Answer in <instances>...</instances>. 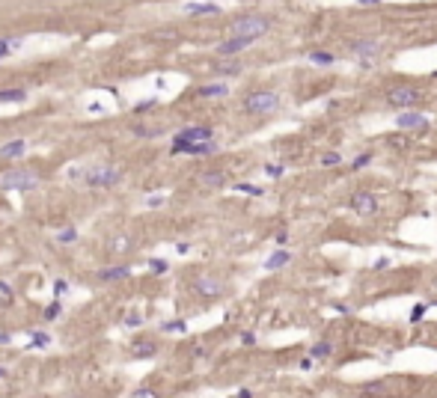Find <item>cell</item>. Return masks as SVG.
<instances>
[{
	"mask_svg": "<svg viewBox=\"0 0 437 398\" xmlns=\"http://www.w3.org/2000/svg\"><path fill=\"white\" fill-rule=\"evenodd\" d=\"M238 71H241V63H235V60H232V63H220V66H217V74H238Z\"/></svg>",
	"mask_w": 437,
	"mask_h": 398,
	"instance_id": "d6986e66",
	"label": "cell"
},
{
	"mask_svg": "<svg viewBox=\"0 0 437 398\" xmlns=\"http://www.w3.org/2000/svg\"><path fill=\"white\" fill-rule=\"evenodd\" d=\"M369 161H372V155H360L357 161H354V164H351V167H354V170H360V167H366Z\"/></svg>",
	"mask_w": 437,
	"mask_h": 398,
	"instance_id": "f1b7e54d",
	"label": "cell"
},
{
	"mask_svg": "<svg viewBox=\"0 0 437 398\" xmlns=\"http://www.w3.org/2000/svg\"><path fill=\"white\" fill-rule=\"evenodd\" d=\"M173 152H182V155H211V152H217V146L211 140H202V143H175Z\"/></svg>",
	"mask_w": 437,
	"mask_h": 398,
	"instance_id": "52a82bcc",
	"label": "cell"
},
{
	"mask_svg": "<svg viewBox=\"0 0 437 398\" xmlns=\"http://www.w3.org/2000/svg\"><path fill=\"white\" fill-rule=\"evenodd\" d=\"M241 342H244V345H256V336H253V333H244Z\"/></svg>",
	"mask_w": 437,
	"mask_h": 398,
	"instance_id": "e575fe53",
	"label": "cell"
},
{
	"mask_svg": "<svg viewBox=\"0 0 437 398\" xmlns=\"http://www.w3.org/2000/svg\"><path fill=\"white\" fill-rule=\"evenodd\" d=\"M310 60H313V63H318V66H330V63H333V54L315 51V54H310Z\"/></svg>",
	"mask_w": 437,
	"mask_h": 398,
	"instance_id": "44dd1931",
	"label": "cell"
},
{
	"mask_svg": "<svg viewBox=\"0 0 437 398\" xmlns=\"http://www.w3.org/2000/svg\"><path fill=\"white\" fill-rule=\"evenodd\" d=\"M24 149H27L24 140H12V143H6V146L0 149V157H18V155H24Z\"/></svg>",
	"mask_w": 437,
	"mask_h": 398,
	"instance_id": "4fadbf2b",
	"label": "cell"
},
{
	"mask_svg": "<svg viewBox=\"0 0 437 398\" xmlns=\"http://www.w3.org/2000/svg\"><path fill=\"white\" fill-rule=\"evenodd\" d=\"M185 12L188 15H217L220 6L217 3H185Z\"/></svg>",
	"mask_w": 437,
	"mask_h": 398,
	"instance_id": "8fae6325",
	"label": "cell"
},
{
	"mask_svg": "<svg viewBox=\"0 0 437 398\" xmlns=\"http://www.w3.org/2000/svg\"><path fill=\"white\" fill-rule=\"evenodd\" d=\"M152 271H155V274H164V271H167V261L155 259V261H152Z\"/></svg>",
	"mask_w": 437,
	"mask_h": 398,
	"instance_id": "f546056e",
	"label": "cell"
},
{
	"mask_svg": "<svg viewBox=\"0 0 437 398\" xmlns=\"http://www.w3.org/2000/svg\"><path fill=\"white\" fill-rule=\"evenodd\" d=\"M271 30V18H265V15H244V18H238L232 27H229V33L232 36H241V39H259V36H265Z\"/></svg>",
	"mask_w": 437,
	"mask_h": 398,
	"instance_id": "6da1fadb",
	"label": "cell"
},
{
	"mask_svg": "<svg viewBox=\"0 0 437 398\" xmlns=\"http://www.w3.org/2000/svg\"><path fill=\"white\" fill-rule=\"evenodd\" d=\"M57 315H60V306H57V303H54V306H48V309H45V318H48V321H51V318H57Z\"/></svg>",
	"mask_w": 437,
	"mask_h": 398,
	"instance_id": "4dcf8cb0",
	"label": "cell"
},
{
	"mask_svg": "<svg viewBox=\"0 0 437 398\" xmlns=\"http://www.w3.org/2000/svg\"><path fill=\"white\" fill-rule=\"evenodd\" d=\"M39 184V178H36L30 170H12V173H6L0 178V188L3 191H30Z\"/></svg>",
	"mask_w": 437,
	"mask_h": 398,
	"instance_id": "277c9868",
	"label": "cell"
},
{
	"mask_svg": "<svg viewBox=\"0 0 437 398\" xmlns=\"http://www.w3.org/2000/svg\"><path fill=\"white\" fill-rule=\"evenodd\" d=\"M229 89L223 84H211V87H202L199 89V95H226Z\"/></svg>",
	"mask_w": 437,
	"mask_h": 398,
	"instance_id": "ffe728a7",
	"label": "cell"
},
{
	"mask_svg": "<svg viewBox=\"0 0 437 398\" xmlns=\"http://www.w3.org/2000/svg\"><path fill=\"white\" fill-rule=\"evenodd\" d=\"M292 259V256H289V253H286V250H280V253H274V256H268V261H265V268H268V271H277V268H282V264H286V261Z\"/></svg>",
	"mask_w": 437,
	"mask_h": 398,
	"instance_id": "9a60e30c",
	"label": "cell"
},
{
	"mask_svg": "<svg viewBox=\"0 0 437 398\" xmlns=\"http://www.w3.org/2000/svg\"><path fill=\"white\" fill-rule=\"evenodd\" d=\"M425 309H428L425 303H417V306L410 309V321H414V324H420L422 318H425Z\"/></svg>",
	"mask_w": 437,
	"mask_h": 398,
	"instance_id": "7402d4cb",
	"label": "cell"
},
{
	"mask_svg": "<svg viewBox=\"0 0 437 398\" xmlns=\"http://www.w3.org/2000/svg\"><path fill=\"white\" fill-rule=\"evenodd\" d=\"M0 378H6V368H0Z\"/></svg>",
	"mask_w": 437,
	"mask_h": 398,
	"instance_id": "74e56055",
	"label": "cell"
},
{
	"mask_svg": "<svg viewBox=\"0 0 437 398\" xmlns=\"http://www.w3.org/2000/svg\"><path fill=\"white\" fill-rule=\"evenodd\" d=\"M351 51L357 54V57H363V60H369V57H375V54H378V42H369V39L354 42V45H351Z\"/></svg>",
	"mask_w": 437,
	"mask_h": 398,
	"instance_id": "7c38bea8",
	"label": "cell"
},
{
	"mask_svg": "<svg viewBox=\"0 0 437 398\" xmlns=\"http://www.w3.org/2000/svg\"><path fill=\"white\" fill-rule=\"evenodd\" d=\"M265 173L271 175V178H280V175H282V167H280V164H268V167H265Z\"/></svg>",
	"mask_w": 437,
	"mask_h": 398,
	"instance_id": "484cf974",
	"label": "cell"
},
{
	"mask_svg": "<svg viewBox=\"0 0 437 398\" xmlns=\"http://www.w3.org/2000/svg\"><path fill=\"white\" fill-rule=\"evenodd\" d=\"M128 274V268H113V271H101L98 277L101 279H119V277H125Z\"/></svg>",
	"mask_w": 437,
	"mask_h": 398,
	"instance_id": "603a6c76",
	"label": "cell"
},
{
	"mask_svg": "<svg viewBox=\"0 0 437 398\" xmlns=\"http://www.w3.org/2000/svg\"><path fill=\"white\" fill-rule=\"evenodd\" d=\"M196 291L214 297V295H220V282H214V279H196Z\"/></svg>",
	"mask_w": 437,
	"mask_h": 398,
	"instance_id": "5bb4252c",
	"label": "cell"
},
{
	"mask_svg": "<svg viewBox=\"0 0 437 398\" xmlns=\"http://www.w3.org/2000/svg\"><path fill=\"white\" fill-rule=\"evenodd\" d=\"M431 288H434V291H437V279H434V282H431Z\"/></svg>",
	"mask_w": 437,
	"mask_h": 398,
	"instance_id": "f35d334b",
	"label": "cell"
},
{
	"mask_svg": "<svg viewBox=\"0 0 437 398\" xmlns=\"http://www.w3.org/2000/svg\"><path fill=\"white\" fill-rule=\"evenodd\" d=\"M330 354H333V342H318V345H313V351H310V357H313V360L330 357Z\"/></svg>",
	"mask_w": 437,
	"mask_h": 398,
	"instance_id": "e0dca14e",
	"label": "cell"
},
{
	"mask_svg": "<svg viewBox=\"0 0 437 398\" xmlns=\"http://www.w3.org/2000/svg\"><path fill=\"white\" fill-rule=\"evenodd\" d=\"M238 191H241V193H250V196H259V193H262L256 184H238Z\"/></svg>",
	"mask_w": 437,
	"mask_h": 398,
	"instance_id": "83f0119b",
	"label": "cell"
},
{
	"mask_svg": "<svg viewBox=\"0 0 437 398\" xmlns=\"http://www.w3.org/2000/svg\"><path fill=\"white\" fill-rule=\"evenodd\" d=\"M21 42L18 39H12V42H0V57H6V54H12V48H18Z\"/></svg>",
	"mask_w": 437,
	"mask_h": 398,
	"instance_id": "d4e9b609",
	"label": "cell"
},
{
	"mask_svg": "<svg viewBox=\"0 0 437 398\" xmlns=\"http://www.w3.org/2000/svg\"><path fill=\"white\" fill-rule=\"evenodd\" d=\"M351 211H357L360 217H372L375 211H378V199H375V193L372 191H357L351 196Z\"/></svg>",
	"mask_w": 437,
	"mask_h": 398,
	"instance_id": "8992f818",
	"label": "cell"
},
{
	"mask_svg": "<svg viewBox=\"0 0 437 398\" xmlns=\"http://www.w3.org/2000/svg\"><path fill=\"white\" fill-rule=\"evenodd\" d=\"M71 238H74V229H66V232H63V235H60V241H63V244H69Z\"/></svg>",
	"mask_w": 437,
	"mask_h": 398,
	"instance_id": "d6a6232c",
	"label": "cell"
},
{
	"mask_svg": "<svg viewBox=\"0 0 437 398\" xmlns=\"http://www.w3.org/2000/svg\"><path fill=\"white\" fill-rule=\"evenodd\" d=\"M339 161H342L339 152H327V155H321V164H324V167H333V164H339Z\"/></svg>",
	"mask_w": 437,
	"mask_h": 398,
	"instance_id": "cb8c5ba5",
	"label": "cell"
},
{
	"mask_svg": "<svg viewBox=\"0 0 437 398\" xmlns=\"http://www.w3.org/2000/svg\"><path fill=\"white\" fill-rule=\"evenodd\" d=\"M250 45H253V39L232 36V39H226V42H220V45H217V54H220V57H232V54L244 51V48H250Z\"/></svg>",
	"mask_w": 437,
	"mask_h": 398,
	"instance_id": "30bf717a",
	"label": "cell"
},
{
	"mask_svg": "<svg viewBox=\"0 0 437 398\" xmlns=\"http://www.w3.org/2000/svg\"><path fill=\"white\" fill-rule=\"evenodd\" d=\"M420 98H422V92L417 87H396V89H390V95H387V101L393 104V107H399V110L417 107Z\"/></svg>",
	"mask_w": 437,
	"mask_h": 398,
	"instance_id": "5b68a950",
	"label": "cell"
},
{
	"mask_svg": "<svg viewBox=\"0 0 437 398\" xmlns=\"http://www.w3.org/2000/svg\"><path fill=\"white\" fill-rule=\"evenodd\" d=\"M27 92L24 89H0V101H24Z\"/></svg>",
	"mask_w": 437,
	"mask_h": 398,
	"instance_id": "ac0fdd59",
	"label": "cell"
},
{
	"mask_svg": "<svg viewBox=\"0 0 437 398\" xmlns=\"http://www.w3.org/2000/svg\"><path fill=\"white\" fill-rule=\"evenodd\" d=\"M199 181H202L205 188H220V184L226 181V175H223V173H202V175H199Z\"/></svg>",
	"mask_w": 437,
	"mask_h": 398,
	"instance_id": "2e32d148",
	"label": "cell"
},
{
	"mask_svg": "<svg viewBox=\"0 0 437 398\" xmlns=\"http://www.w3.org/2000/svg\"><path fill=\"white\" fill-rule=\"evenodd\" d=\"M357 3H360V6H378L381 0H357Z\"/></svg>",
	"mask_w": 437,
	"mask_h": 398,
	"instance_id": "8d00e7d4",
	"label": "cell"
},
{
	"mask_svg": "<svg viewBox=\"0 0 437 398\" xmlns=\"http://www.w3.org/2000/svg\"><path fill=\"white\" fill-rule=\"evenodd\" d=\"M33 336H36V345H48V342H51L45 333H33Z\"/></svg>",
	"mask_w": 437,
	"mask_h": 398,
	"instance_id": "836d02e7",
	"label": "cell"
},
{
	"mask_svg": "<svg viewBox=\"0 0 437 398\" xmlns=\"http://www.w3.org/2000/svg\"><path fill=\"white\" fill-rule=\"evenodd\" d=\"M387 264H390V261H387V259H378V261H375V271H384Z\"/></svg>",
	"mask_w": 437,
	"mask_h": 398,
	"instance_id": "d590c367",
	"label": "cell"
},
{
	"mask_svg": "<svg viewBox=\"0 0 437 398\" xmlns=\"http://www.w3.org/2000/svg\"><path fill=\"white\" fill-rule=\"evenodd\" d=\"M396 125L404 128V131H425V128H428V119H425L422 113H402V116L396 119Z\"/></svg>",
	"mask_w": 437,
	"mask_h": 398,
	"instance_id": "9c48e42d",
	"label": "cell"
},
{
	"mask_svg": "<svg viewBox=\"0 0 437 398\" xmlns=\"http://www.w3.org/2000/svg\"><path fill=\"white\" fill-rule=\"evenodd\" d=\"M277 107H280V95L277 92H253V95H247V101H244V110L256 113V116L274 113Z\"/></svg>",
	"mask_w": 437,
	"mask_h": 398,
	"instance_id": "3957f363",
	"label": "cell"
},
{
	"mask_svg": "<svg viewBox=\"0 0 437 398\" xmlns=\"http://www.w3.org/2000/svg\"><path fill=\"white\" fill-rule=\"evenodd\" d=\"M202 140H211V128L199 125V128H185L175 134V143H202Z\"/></svg>",
	"mask_w": 437,
	"mask_h": 398,
	"instance_id": "ba28073f",
	"label": "cell"
},
{
	"mask_svg": "<svg viewBox=\"0 0 437 398\" xmlns=\"http://www.w3.org/2000/svg\"><path fill=\"white\" fill-rule=\"evenodd\" d=\"M164 330H175V333H185V324H182V321H173V324H164Z\"/></svg>",
	"mask_w": 437,
	"mask_h": 398,
	"instance_id": "1f68e13d",
	"label": "cell"
},
{
	"mask_svg": "<svg viewBox=\"0 0 437 398\" xmlns=\"http://www.w3.org/2000/svg\"><path fill=\"white\" fill-rule=\"evenodd\" d=\"M74 175H81L89 188H113V184L122 181V170H116V167H92V170H84V173L71 170V178Z\"/></svg>",
	"mask_w": 437,
	"mask_h": 398,
	"instance_id": "7a4b0ae2",
	"label": "cell"
},
{
	"mask_svg": "<svg viewBox=\"0 0 437 398\" xmlns=\"http://www.w3.org/2000/svg\"><path fill=\"white\" fill-rule=\"evenodd\" d=\"M363 392H366V395H372V392L378 395V392H387V386H384V383H369V386L363 389Z\"/></svg>",
	"mask_w": 437,
	"mask_h": 398,
	"instance_id": "4316f807",
	"label": "cell"
}]
</instances>
